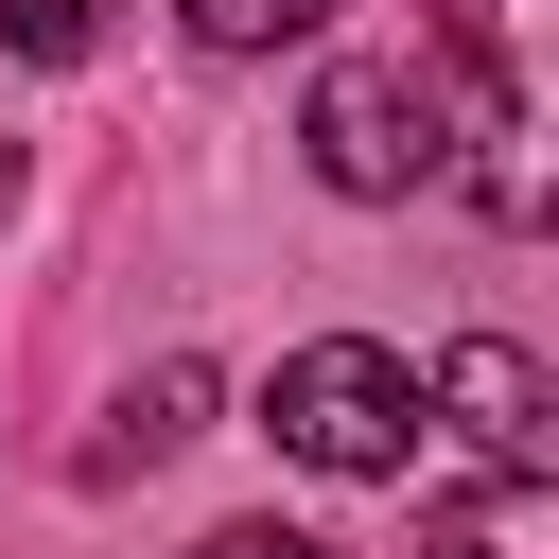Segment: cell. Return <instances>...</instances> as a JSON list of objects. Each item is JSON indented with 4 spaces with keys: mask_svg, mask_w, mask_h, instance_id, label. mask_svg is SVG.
Returning <instances> with one entry per match:
<instances>
[{
    "mask_svg": "<svg viewBox=\"0 0 559 559\" xmlns=\"http://www.w3.org/2000/svg\"><path fill=\"white\" fill-rule=\"evenodd\" d=\"M0 210H17V140H0Z\"/></svg>",
    "mask_w": 559,
    "mask_h": 559,
    "instance_id": "9",
    "label": "cell"
},
{
    "mask_svg": "<svg viewBox=\"0 0 559 559\" xmlns=\"http://www.w3.org/2000/svg\"><path fill=\"white\" fill-rule=\"evenodd\" d=\"M210 52H280V35H332V0H175Z\"/></svg>",
    "mask_w": 559,
    "mask_h": 559,
    "instance_id": "7",
    "label": "cell"
},
{
    "mask_svg": "<svg viewBox=\"0 0 559 559\" xmlns=\"http://www.w3.org/2000/svg\"><path fill=\"white\" fill-rule=\"evenodd\" d=\"M0 52H35V70H87V52H105V0H0Z\"/></svg>",
    "mask_w": 559,
    "mask_h": 559,
    "instance_id": "6",
    "label": "cell"
},
{
    "mask_svg": "<svg viewBox=\"0 0 559 559\" xmlns=\"http://www.w3.org/2000/svg\"><path fill=\"white\" fill-rule=\"evenodd\" d=\"M262 419H280V454H297V472H402V454H419V367H402V349H367V332H314V349L280 367V402H262Z\"/></svg>",
    "mask_w": 559,
    "mask_h": 559,
    "instance_id": "2",
    "label": "cell"
},
{
    "mask_svg": "<svg viewBox=\"0 0 559 559\" xmlns=\"http://www.w3.org/2000/svg\"><path fill=\"white\" fill-rule=\"evenodd\" d=\"M524 35H542V0H454V70H437L489 227H542V87H524Z\"/></svg>",
    "mask_w": 559,
    "mask_h": 559,
    "instance_id": "1",
    "label": "cell"
},
{
    "mask_svg": "<svg viewBox=\"0 0 559 559\" xmlns=\"http://www.w3.org/2000/svg\"><path fill=\"white\" fill-rule=\"evenodd\" d=\"M192 559H332V542H314V524H210Z\"/></svg>",
    "mask_w": 559,
    "mask_h": 559,
    "instance_id": "8",
    "label": "cell"
},
{
    "mask_svg": "<svg viewBox=\"0 0 559 559\" xmlns=\"http://www.w3.org/2000/svg\"><path fill=\"white\" fill-rule=\"evenodd\" d=\"M297 140H314V175H332V192H367V210H384V192H419V175H454V105H437V70H402V52H349V70L314 87V122H297Z\"/></svg>",
    "mask_w": 559,
    "mask_h": 559,
    "instance_id": "3",
    "label": "cell"
},
{
    "mask_svg": "<svg viewBox=\"0 0 559 559\" xmlns=\"http://www.w3.org/2000/svg\"><path fill=\"white\" fill-rule=\"evenodd\" d=\"M437 402H454V437L489 454V489H542V472H559V419H542V367H524L507 332H472V349L437 367Z\"/></svg>",
    "mask_w": 559,
    "mask_h": 559,
    "instance_id": "4",
    "label": "cell"
},
{
    "mask_svg": "<svg viewBox=\"0 0 559 559\" xmlns=\"http://www.w3.org/2000/svg\"><path fill=\"white\" fill-rule=\"evenodd\" d=\"M192 419H210V367H157V384L122 402V437H105V472H122V454H175Z\"/></svg>",
    "mask_w": 559,
    "mask_h": 559,
    "instance_id": "5",
    "label": "cell"
}]
</instances>
